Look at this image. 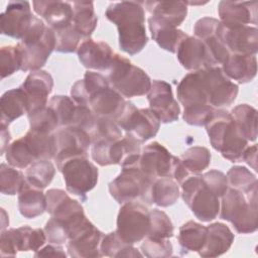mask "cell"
I'll list each match as a JSON object with an SVG mask.
<instances>
[{
	"mask_svg": "<svg viewBox=\"0 0 258 258\" xmlns=\"http://www.w3.org/2000/svg\"><path fill=\"white\" fill-rule=\"evenodd\" d=\"M107 19L113 22L119 33L120 48L134 55L140 52L148 42L145 29V12L142 3L121 1L111 3L106 9Z\"/></svg>",
	"mask_w": 258,
	"mask_h": 258,
	"instance_id": "cell-1",
	"label": "cell"
},
{
	"mask_svg": "<svg viewBox=\"0 0 258 258\" xmlns=\"http://www.w3.org/2000/svg\"><path fill=\"white\" fill-rule=\"evenodd\" d=\"M206 130L212 147L232 162L242 161L248 142L239 132L231 113L216 109L206 124Z\"/></svg>",
	"mask_w": 258,
	"mask_h": 258,
	"instance_id": "cell-2",
	"label": "cell"
},
{
	"mask_svg": "<svg viewBox=\"0 0 258 258\" xmlns=\"http://www.w3.org/2000/svg\"><path fill=\"white\" fill-rule=\"evenodd\" d=\"M16 46L22 58L21 71H38L55 49V35L50 27L35 16L31 27Z\"/></svg>",
	"mask_w": 258,
	"mask_h": 258,
	"instance_id": "cell-3",
	"label": "cell"
},
{
	"mask_svg": "<svg viewBox=\"0 0 258 258\" xmlns=\"http://www.w3.org/2000/svg\"><path fill=\"white\" fill-rule=\"evenodd\" d=\"M221 198V219L230 222L240 234H251L257 230V194L246 195L235 188L228 187Z\"/></svg>",
	"mask_w": 258,
	"mask_h": 258,
	"instance_id": "cell-4",
	"label": "cell"
},
{
	"mask_svg": "<svg viewBox=\"0 0 258 258\" xmlns=\"http://www.w3.org/2000/svg\"><path fill=\"white\" fill-rule=\"evenodd\" d=\"M107 80L114 90L126 98L146 95L151 87V80L145 71L118 53Z\"/></svg>",
	"mask_w": 258,
	"mask_h": 258,
	"instance_id": "cell-5",
	"label": "cell"
},
{
	"mask_svg": "<svg viewBox=\"0 0 258 258\" xmlns=\"http://www.w3.org/2000/svg\"><path fill=\"white\" fill-rule=\"evenodd\" d=\"M179 185L183 202L200 221L210 222L218 217L220 198L206 186L202 174H189Z\"/></svg>",
	"mask_w": 258,
	"mask_h": 258,
	"instance_id": "cell-6",
	"label": "cell"
},
{
	"mask_svg": "<svg viewBox=\"0 0 258 258\" xmlns=\"http://www.w3.org/2000/svg\"><path fill=\"white\" fill-rule=\"evenodd\" d=\"M153 180L138 167H122L121 172L109 183V192L118 204H125L141 199L149 205V192Z\"/></svg>",
	"mask_w": 258,
	"mask_h": 258,
	"instance_id": "cell-7",
	"label": "cell"
},
{
	"mask_svg": "<svg viewBox=\"0 0 258 258\" xmlns=\"http://www.w3.org/2000/svg\"><path fill=\"white\" fill-rule=\"evenodd\" d=\"M87 156H75L56 164L63 175L67 190L83 199L96 186L99 176L98 168Z\"/></svg>",
	"mask_w": 258,
	"mask_h": 258,
	"instance_id": "cell-8",
	"label": "cell"
},
{
	"mask_svg": "<svg viewBox=\"0 0 258 258\" xmlns=\"http://www.w3.org/2000/svg\"><path fill=\"white\" fill-rule=\"evenodd\" d=\"M150 229V211L135 201L122 205L117 216L116 233L126 243L141 242Z\"/></svg>",
	"mask_w": 258,
	"mask_h": 258,
	"instance_id": "cell-9",
	"label": "cell"
},
{
	"mask_svg": "<svg viewBox=\"0 0 258 258\" xmlns=\"http://www.w3.org/2000/svg\"><path fill=\"white\" fill-rule=\"evenodd\" d=\"M115 122L120 129L131 134L141 143L153 138L160 127V120L152 110L138 109L129 101L126 102L122 114Z\"/></svg>",
	"mask_w": 258,
	"mask_h": 258,
	"instance_id": "cell-10",
	"label": "cell"
},
{
	"mask_svg": "<svg viewBox=\"0 0 258 258\" xmlns=\"http://www.w3.org/2000/svg\"><path fill=\"white\" fill-rule=\"evenodd\" d=\"M126 102L124 97L110 86L108 80L94 85L86 94V106L96 116L113 121L122 114Z\"/></svg>",
	"mask_w": 258,
	"mask_h": 258,
	"instance_id": "cell-11",
	"label": "cell"
},
{
	"mask_svg": "<svg viewBox=\"0 0 258 258\" xmlns=\"http://www.w3.org/2000/svg\"><path fill=\"white\" fill-rule=\"evenodd\" d=\"M209 104L214 108L230 106L238 95V85L233 83L220 67L202 70Z\"/></svg>",
	"mask_w": 258,
	"mask_h": 258,
	"instance_id": "cell-12",
	"label": "cell"
},
{
	"mask_svg": "<svg viewBox=\"0 0 258 258\" xmlns=\"http://www.w3.org/2000/svg\"><path fill=\"white\" fill-rule=\"evenodd\" d=\"M173 160L174 156L163 145L154 141L141 150L137 167L152 180L164 176L171 177Z\"/></svg>",
	"mask_w": 258,
	"mask_h": 258,
	"instance_id": "cell-13",
	"label": "cell"
},
{
	"mask_svg": "<svg viewBox=\"0 0 258 258\" xmlns=\"http://www.w3.org/2000/svg\"><path fill=\"white\" fill-rule=\"evenodd\" d=\"M55 163L58 164L69 158L88 155V149L92 144L89 134L81 128L68 126L54 133Z\"/></svg>",
	"mask_w": 258,
	"mask_h": 258,
	"instance_id": "cell-14",
	"label": "cell"
},
{
	"mask_svg": "<svg viewBox=\"0 0 258 258\" xmlns=\"http://www.w3.org/2000/svg\"><path fill=\"white\" fill-rule=\"evenodd\" d=\"M34 18L28 1H10L0 15L1 32L20 40L31 27Z\"/></svg>",
	"mask_w": 258,
	"mask_h": 258,
	"instance_id": "cell-15",
	"label": "cell"
},
{
	"mask_svg": "<svg viewBox=\"0 0 258 258\" xmlns=\"http://www.w3.org/2000/svg\"><path fill=\"white\" fill-rule=\"evenodd\" d=\"M218 33L230 53L256 55L258 50V29L256 26L226 27L220 22Z\"/></svg>",
	"mask_w": 258,
	"mask_h": 258,
	"instance_id": "cell-16",
	"label": "cell"
},
{
	"mask_svg": "<svg viewBox=\"0 0 258 258\" xmlns=\"http://www.w3.org/2000/svg\"><path fill=\"white\" fill-rule=\"evenodd\" d=\"M149 109L152 110L161 123H171L178 119L180 108L172 94L171 86L161 80L151 82V87L147 93Z\"/></svg>",
	"mask_w": 258,
	"mask_h": 258,
	"instance_id": "cell-17",
	"label": "cell"
},
{
	"mask_svg": "<svg viewBox=\"0 0 258 258\" xmlns=\"http://www.w3.org/2000/svg\"><path fill=\"white\" fill-rule=\"evenodd\" d=\"M77 53L79 60L85 68L101 72H109L117 54L108 43L92 38L82 41Z\"/></svg>",
	"mask_w": 258,
	"mask_h": 258,
	"instance_id": "cell-18",
	"label": "cell"
},
{
	"mask_svg": "<svg viewBox=\"0 0 258 258\" xmlns=\"http://www.w3.org/2000/svg\"><path fill=\"white\" fill-rule=\"evenodd\" d=\"M20 87L26 95L28 103L27 114H29L47 106L48 95L53 87V79L47 72L38 70L29 73Z\"/></svg>",
	"mask_w": 258,
	"mask_h": 258,
	"instance_id": "cell-19",
	"label": "cell"
},
{
	"mask_svg": "<svg viewBox=\"0 0 258 258\" xmlns=\"http://www.w3.org/2000/svg\"><path fill=\"white\" fill-rule=\"evenodd\" d=\"M176 55L179 63L188 71H199L215 64L206 44L196 36L184 38L176 49Z\"/></svg>",
	"mask_w": 258,
	"mask_h": 258,
	"instance_id": "cell-20",
	"label": "cell"
},
{
	"mask_svg": "<svg viewBox=\"0 0 258 258\" xmlns=\"http://www.w3.org/2000/svg\"><path fill=\"white\" fill-rule=\"evenodd\" d=\"M103 236V233L89 221L67 242L69 255L75 258L101 257L100 244Z\"/></svg>",
	"mask_w": 258,
	"mask_h": 258,
	"instance_id": "cell-21",
	"label": "cell"
},
{
	"mask_svg": "<svg viewBox=\"0 0 258 258\" xmlns=\"http://www.w3.org/2000/svg\"><path fill=\"white\" fill-rule=\"evenodd\" d=\"M220 20L213 17H203L199 19L194 27L196 37L200 38L209 49L216 66L223 64L230 52L222 42L218 30Z\"/></svg>",
	"mask_w": 258,
	"mask_h": 258,
	"instance_id": "cell-22",
	"label": "cell"
},
{
	"mask_svg": "<svg viewBox=\"0 0 258 258\" xmlns=\"http://www.w3.org/2000/svg\"><path fill=\"white\" fill-rule=\"evenodd\" d=\"M257 2L221 1L218 6L220 22L226 27L257 24Z\"/></svg>",
	"mask_w": 258,
	"mask_h": 258,
	"instance_id": "cell-23",
	"label": "cell"
},
{
	"mask_svg": "<svg viewBox=\"0 0 258 258\" xmlns=\"http://www.w3.org/2000/svg\"><path fill=\"white\" fill-rule=\"evenodd\" d=\"M176 94L184 109L210 105L202 70L185 75L177 86Z\"/></svg>",
	"mask_w": 258,
	"mask_h": 258,
	"instance_id": "cell-24",
	"label": "cell"
},
{
	"mask_svg": "<svg viewBox=\"0 0 258 258\" xmlns=\"http://www.w3.org/2000/svg\"><path fill=\"white\" fill-rule=\"evenodd\" d=\"M33 9L47 26L56 30L73 23V4L68 1H33Z\"/></svg>",
	"mask_w": 258,
	"mask_h": 258,
	"instance_id": "cell-25",
	"label": "cell"
},
{
	"mask_svg": "<svg viewBox=\"0 0 258 258\" xmlns=\"http://www.w3.org/2000/svg\"><path fill=\"white\" fill-rule=\"evenodd\" d=\"M144 5L151 18L176 28L187 14L186 2L183 1H146Z\"/></svg>",
	"mask_w": 258,
	"mask_h": 258,
	"instance_id": "cell-26",
	"label": "cell"
},
{
	"mask_svg": "<svg viewBox=\"0 0 258 258\" xmlns=\"http://www.w3.org/2000/svg\"><path fill=\"white\" fill-rule=\"evenodd\" d=\"M234 239V234L225 224H211L207 227L206 243L199 251V254L205 258L218 257L230 249Z\"/></svg>",
	"mask_w": 258,
	"mask_h": 258,
	"instance_id": "cell-27",
	"label": "cell"
},
{
	"mask_svg": "<svg viewBox=\"0 0 258 258\" xmlns=\"http://www.w3.org/2000/svg\"><path fill=\"white\" fill-rule=\"evenodd\" d=\"M222 70L230 80L240 84L251 82L257 73V57L256 55L230 53L222 64Z\"/></svg>",
	"mask_w": 258,
	"mask_h": 258,
	"instance_id": "cell-28",
	"label": "cell"
},
{
	"mask_svg": "<svg viewBox=\"0 0 258 258\" xmlns=\"http://www.w3.org/2000/svg\"><path fill=\"white\" fill-rule=\"evenodd\" d=\"M28 112L27 98L21 87L6 91L0 100L1 124L9 125Z\"/></svg>",
	"mask_w": 258,
	"mask_h": 258,
	"instance_id": "cell-29",
	"label": "cell"
},
{
	"mask_svg": "<svg viewBox=\"0 0 258 258\" xmlns=\"http://www.w3.org/2000/svg\"><path fill=\"white\" fill-rule=\"evenodd\" d=\"M18 209L26 219H34L46 211V196L42 189L28 184L24 185L18 194Z\"/></svg>",
	"mask_w": 258,
	"mask_h": 258,
	"instance_id": "cell-30",
	"label": "cell"
},
{
	"mask_svg": "<svg viewBox=\"0 0 258 258\" xmlns=\"http://www.w3.org/2000/svg\"><path fill=\"white\" fill-rule=\"evenodd\" d=\"M149 30L153 40L164 50L169 52H176L180 42L188 35L174 26L164 24L151 17L148 18Z\"/></svg>",
	"mask_w": 258,
	"mask_h": 258,
	"instance_id": "cell-31",
	"label": "cell"
},
{
	"mask_svg": "<svg viewBox=\"0 0 258 258\" xmlns=\"http://www.w3.org/2000/svg\"><path fill=\"white\" fill-rule=\"evenodd\" d=\"M73 4V26L83 39L90 38L96 29L98 18L92 1H75Z\"/></svg>",
	"mask_w": 258,
	"mask_h": 258,
	"instance_id": "cell-32",
	"label": "cell"
},
{
	"mask_svg": "<svg viewBox=\"0 0 258 258\" xmlns=\"http://www.w3.org/2000/svg\"><path fill=\"white\" fill-rule=\"evenodd\" d=\"M179 198V185L171 177H158L153 180L149 192V205L158 207H169L177 202Z\"/></svg>",
	"mask_w": 258,
	"mask_h": 258,
	"instance_id": "cell-33",
	"label": "cell"
},
{
	"mask_svg": "<svg viewBox=\"0 0 258 258\" xmlns=\"http://www.w3.org/2000/svg\"><path fill=\"white\" fill-rule=\"evenodd\" d=\"M231 115L241 135L247 141H255L257 138V110L250 105L241 104L232 110Z\"/></svg>",
	"mask_w": 258,
	"mask_h": 258,
	"instance_id": "cell-34",
	"label": "cell"
},
{
	"mask_svg": "<svg viewBox=\"0 0 258 258\" xmlns=\"http://www.w3.org/2000/svg\"><path fill=\"white\" fill-rule=\"evenodd\" d=\"M207 239V227L194 221L184 223L179 228L178 243L185 251L199 252L205 245Z\"/></svg>",
	"mask_w": 258,
	"mask_h": 258,
	"instance_id": "cell-35",
	"label": "cell"
},
{
	"mask_svg": "<svg viewBox=\"0 0 258 258\" xmlns=\"http://www.w3.org/2000/svg\"><path fill=\"white\" fill-rule=\"evenodd\" d=\"M100 251L102 256L108 257H137L143 256L133 245L124 242L116 233L111 232L105 236L100 244Z\"/></svg>",
	"mask_w": 258,
	"mask_h": 258,
	"instance_id": "cell-36",
	"label": "cell"
},
{
	"mask_svg": "<svg viewBox=\"0 0 258 258\" xmlns=\"http://www.w3.org/2000/svg\"><path fill=\"white\" fill-rule=\"evenodd\" d=\"M54 173V165L49 160H38L27 167L25 180L28 184L43 189L52 181Z\"/></svg>",
	"mask_w": 258,
	"mask_h": 258,
	"instance_id": "cell-37",
	"label": "cell"
},
{
	"mask_svg": "<svg viewBox=\"0 0 258 258\" xmlns=\"http://www.w3.org/2000/svg\"><path fill=\"white\" fill-rule=\"evenodd\" d=\"M226 176L229 187L240 190L246 195L257 194V178L245 166L236 165L231 167Z\"/></svg>",
	"mask_w": 258,
	"mask_h": 258,
	"instance_id": "cell-38",
	"label": "cell"
},
{
	"mask_svg": "<svg viewBox=\"0 0 258 258\" xmlns=\"http://www.w3.org/2000/svg\"><path fill=\"white\" fill-rule=\"evenodd\" d=\"M182 165L190 174H201L211 162V152L203 146H194L186 149L179 157Z\"/></svg>",
	"mask_w": 258,
	"mask_h": 258,
	"instance_id": "cell-39",
	"label": "cell"
},
{
	"mask_svg": "<svg viewBox=\"0 0 258 258\" xmlns=\"http://www.w3.org/2000/svg\"><path fill=\"white\" fill-rule=\"evenodd\" d=\"M6 160L9 165L16 168H27L30 164L35 162L31 150L23 136L9 144L6 149Z\"/></svg>",
	"mask_w": 258,
	"mask_h": 258,
	"instance_id": "cell-40",
	"label": "cell"
},
{
	"mask_svg": "<svg viewBox=\"0 0 258 258\" xmlns=\"http://www.w3.org/2000/svg\"><path fill=\"white\" fill-rule=\"evenodd\" d=\"M92 144L99 141L119 140L122 136V131L115 121L108 118L96 117L95 122L88 131Z\"/></svg>",
	"mask_w": 258,
	"mask_h": 258,
	"instance_id": "cell-41",
	"label": "cell"
},
{
	"mask_svg": "<svg viewBox=\"0 0 258 258\" xmlns=\"http://www.w3.org/2000/svg\"><path fill=\"white\" fill-rule=\"evenodd\" d=\"M47 105L56 114L59 126L68 127L73 125L78 110V104L73 99L68 96L57 95L51 97Z\"/></svg>",
	"mask_w": 258,
	"mask_h": 258,
	"instance_id": "cell-42",
	"label": "cell"
},
{
	"mask_svg": "<svg viewBox=\"0 0 258 258\" xmlns=\"http://www.w3.org/2000/svg\"><path fill=\"white\" fill-rule=\"evenodd\" d=\"M30 130L40 133H52L58 126V119L54 111L47 105L42 109L27 114Z\"/></svg>",
	"mask_w": 258,
	"mask_h": 258,
	"instance_id": "cell-43",
	"label": "cell"
},
{
	"mask_svg": "<svg viewBox=\"0 0 258 258\" xmlns=\"http://www.w3.org/2000/svg\"><path fill=\"white\" fill-rule=\"evenodd\" d=\"M25 182L23 173L6 163L0 165V186L1 192L4 195L14 196L19 194Z\"/></svg>",
	"mask_w": 258,
	"mask_h": 258,
	"instance_id": "cell-44",
	"label": "cell"
},
{
	"mask_svg": "<svg viewBox=\"0 0 258 258\" xmlns=\"http://www.w3.org/2000/svg\"><path fill=\"white\" fill-rule=\"evenodd\" d=\"M173 225L169 217L160 210H150V229L146 237L169 239L173 236Z\"/></svg>",
	"mask_w": 258,
	"mask_h": 258,
	"instance_id": "cell-45",
	"label": "cell"
},
{
	"mask_svg": "<svg viewBox=\"0 0 258 258\" xmlns=\"http://www.w3.org/2000/svg\"><path fill=\"white\" fill-rule=\"evenodd\" d=\"M55 35V50L58 52H75L82 41V35L73 26V23L62 28L53 30Z\"/></svg>",
	"mask_w": 258,
	"mask_h": 258,
	"instance_id": "cell-46",
	"label": "cell"
},
{
	"mask_svg": "<svg viewBox=\"0 0 258 258\" xmlns=\"http://www.w3.org/2000/svg\"><path fill=\"white\" fill-rule=\"evenodd\" d=\"M22 58L16 45L2 46L0 50V70L1 78L5 79L15 72L21 70Z\"/></svg>",
	"mask_w": 258,
	"mask_h": 258,
	"instance_id": "cell-47",
	"label": "cell"
},
{
	"mask_svg": "<svg viewBox=\"0 0 258 258\" xmlns=\"http://www.w3.org/2000/svg\"><path fill=\"white\" fill-rule=\"evenodd\" d=\"M140 249L142 255L148 258H164L172 255V244L168 239L145 237Z\"/></svg>",
	"mask_w": 258,
	"mask_h": 258,
	"instance_id": "cell-48",
	"label": "cell"
},
{
	"mask_svg": "<svg viewBox=\"0 0 258 258\" xmlns=\"http://www.w3.org/2000/svg\"><path fill=\"white\" fill-rule=\"evenodd\" d=\"M21 234V251H34L39 250L46 242V234L40 228H31L29 226L19 227Z\"/></svg>",
	"mask_w": 258,
	"mask_h": 258,
	"instance_id": "cell-49",
	"label": "cell"
},
{
	"mask_svg": "<svg viewBox=\"0 0 258 258\" xmlns=\"http://www.w3.org/2000/svg\"><path fill=\"white\" fill-rule=\"evenodd\" d=\"M21 251V235L19 228L1 231L0 252L2 257H15Z\"/></svg>",
	"mask_w": 258,
	"mask_h": 258,
	"instance_id": "cell-50",
	"label": "cell"
},
{
	"mask_svg": "<svg viewBox=\"0 0 258 258\" xmlns=\"http://www.w3.org/2000/svg\"><path fill=\"white\" fill-rule=\"evenodd\" d=\"M215 110L216 109L210 105L186 108L183 110L182 119L188 125L206 126V124L213 116Z\"/></svg>",
	"mask_w": 258,
	"mask_h": 258,
	"instance_id": "cell-51",
	"label": "cell"
},
{
	"mask_svg": "<svg viewBox=\"0 0 258 258\" xmlns=\"http://www.w3.org/2000/svg\"><path fill=\"white\" fill-rule=\"evenodd\" d=\"M202 179L206 186L219 198H221L229 187L227 176L217 169L205 172L202 174Z\"/></svg>",
	"mask_w": 258,
	"mask_h": 258,
	"instance_id": "cell-52",
	"label": "cell"
},
{
	"mask_svg": "<svg viewBox=\"0 0 258 258\" xmlns=\"http://www.w3.org/2000/svg\"><path fill=\"white\" fill-rule=\"evenodd\" d=\"M35 257H66L63 249L57 244H48L43 248L37 250L34 254Z\"/></svg>",
	"mask_w": 258,
	"mask_h": 258,
	"instance_id": "cell-53",
	"label": "cell"
},
{
	"mask_svg": "<svg viewBox=\"0 0 258 258\" xmlns=\"http://www.w3.org/2000/svg\"><path fill=\"white\" fill-rule=\"evenodd\" d=\"M242 161H245L247 164H249L254 170H257V145L254 144L252 146H247L245 149L243 156H242Z\"/></svg>",
	"mask_w": 258,
	"mask_h": 258,
	"instance_id": "cell-54",
	"label": "cell"
},
{
	"mask_svg": "<svg viewBox=\"0 0 258 258\" xmlns=\"http://www.w3.org/2000/svg\"><path fill=\"white\" fill-rule=\"evenodd\" d=\"M10 139L11 137L10 132L8 130V126L1 124V154H3L4 151L8 148Z\"/></svg>",
	"mask_w": 258,
	"mask_h": 258,
	"instance_id": "cell-55",
	"label": "cell"
}]
</instances>
